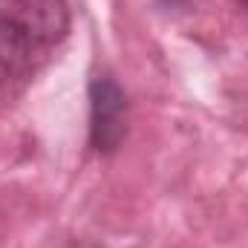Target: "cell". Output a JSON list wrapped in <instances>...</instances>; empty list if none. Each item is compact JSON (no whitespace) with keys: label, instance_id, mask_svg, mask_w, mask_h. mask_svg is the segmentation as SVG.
<instances>
[{"label":"cell","instance_id":"cell-1","mask_svg":"<svg viewBox=\"0 0 248 248\" xmlns=\"http://www.w3.org/2000/svg\"><path fill=\"white\" fill-rule=\"evenodd\" d=\"M66 0H0V93L32 78L69 35Z\"/></svg>","mask_w":248,"mask_h":248},{"label":"cell","instance_id":"cell-2","mask_svg":"<svg viewBox=\"0 0 248 248\" xmlns=\"http://www.w3.org/2000/svg\"><path fill=\"white\" fill-rule=\"evenodd\" d=\"M127 133V95L107 72L90 81V147L95 153L119 150Z\"/></svg>","mask_w":248,"mask_h":248},{"label":"cell","instance_id":"cell-3","mask_svg":"<svg viewBox=\"0 0 248 248\" xmlns=\"http://www.w3.org/2000/svg\"><path fill=\"white\" fill-rule=\"evenodd\" d=\"M66 248H104V246H95V243H72V246Z\"/></svg>","mask_w":248,"mask_h":248},{"label":"cell","instance_id":"cell-4","mask_svg":"<svg viewBox=\"0 0 248 248\" xmlns=\"http://www.w3.org/2000/svg\"><path fill=\"white\" fill-rule=\"evenodd\" d=\"M234 3H237L240 9H246V12H248V0H234Z\"/></svg>","mask_w":248,"mask_h":248}]
</instances>
